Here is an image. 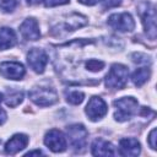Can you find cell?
<instances>
[{"label": "cell", "mask_w": 157, "mask_h": 157, "mask_svg": "<svg viewBox=\"0 0 157 157\" xmlns=\"http://www.w3.org/2000/svg\"><path fill=\"white\" fill-rule=\"evenodd\" d=\"M132 60H134L135 63H137V64H141V63H144V64H150V63H151L150 58L146 56L145 54H141V53H135V54H132Z\"/></svg>", "instance_id": "cell-21"}, {"label": "cell", "mask_w": 157, "mask_h": 157, "mask_svg": "<svg viewBox=\"0 0 157 157\" xmlns=\"http://www.w3.org/2000/svg\"><path fill=\"white\" fill-rule=\"evenodd\" d=\"M0 74L9 80H21L25 76V67L16 61H4L0 64Z\"/></svg>", "instance_id": "cell-10"}, {"label": "cell", "mask_w": 157, "mask_h": 157, "mask_svg": "<svg viewBox=\"0 0 157 157\" xmlns=\"http://www.w3.org/2000/svg\"><path fill=\"white\" fill-rule=\"evenodd\" d=\"M1 101H2V94L0 93V102H1Z\"/></svg>", "instance_id": "cell-29"}, {"label": "cell", "mask_w": 157, "mask_h": 157, "mask_svg": "<svg viewBox=\"0 0 157 157\" xmlns=\"http://www.w3.org/2000/svg\"><path fill=\"white\" fill-rule=\"evenodd\" d=\"M156 134H157L156 129H152L150 135H148V145L152 150H156V142H155L156 141Z\"/></svg>", "instance_id": "cell-24"}, {"label": "cell", "mask_w": 157, "mask_h": 157, "mask_svg": "<svg viewBox=\"0 0 157 157\" xmlns=\"http://www.w3.org/2000/svg\"><path fill=\"white\" fill-rule=\"evenodd\" d=\"M28 144V137L25 134H16L13 135L5 145V152L9 155H15L23 150Z\"/></svg>", "instance_id": "cell-13"}, {"label": "cell", "mask_w": 157, "mask_h": 157, "mask_svg": "<svg viewBox=\"0 0 157 157\" xmlns=\"http://www.w3.org/2000/svg\"><path fill=\"white\" fill-rule=\"evenodd\" d=\"M145 6L146 9L141 11L142 23H144L146 34L153 40L156 38V11H155V7L151 6L150 4H145Z\"/></svg>", "instance_id": "cell-9"}, {"label": "cell", "mask_w": 157, "mask_h": 157, "mask_svg": "<svg viewBox=\"0 0 157 157\" xmlns=\"http://www.w3.org/2000/svg\"><path fill=\"white\" fill-rule=\"evenodd\" d=\"M104 67V61L102 60H98V59H90L87 63H86V69L91 72H98V71H102Z\"/></svg>", "instance_id": "cell-19"}, {"label": "cell", "mask_w": 157, "mask_h": 157, "mask_svg": "<svg viewBox=\"0 0 157 157\" xmlns=\"http://www.w3.org/2000/svg\"><path fill=\"white\" fill-rule=\"evenodd\" d=\"M114 118L117 121H125L129 120L137 110V101L134 97H121L114 101Z\"/></svg>", "instance_id": "cell-2"}, {"label": "cell", "mask_w": 157, "mask_h": 157, "mask_svg": "<svg viewBox=\"0 0 157 157\" xmlns=\"http://www.w3.org/2000/svg\"><path fill=\"white\" fill-rule=\"evenodd\" d=\"M108 25L118 32H131L135 28L134 18L128 12L110 15L108 17Z\"/></svg>", "instance_id": "cell-5"}, {"label": "cell", "mask_w": 157, "mask_h": 157, "mask_svg": "<svg viewBox=\"0 0 157 157\" xmlns=\"http://www.w3.org/2000/svg\"><path fill=\"white\" fill-rule=\"evenodd\" d=\"M129 77V70L123 64H113L110 70L108 71L104 82L108 88L121 90L125 87Z\"/></svg>", "instance_id": "cell-1"}, {"label": "cell", "mask_w": 157, "mask_h": 157, "mask_svg": "<svg viewBox=\"0 0 157 157\" xmlns=\"http://www.w3.org/2000/svg\"><path fill=\"white\" fill-rule=\"evenodd\" d=\"M150 75H151V71L148 67H140V69H136L131 76V80H132V83L137 87L142 86L148 78H150Z\"/></svg>", "instance_id": "cell-16"}, {"label": "cell", "mask_w": 157, "mask_h": 157, "mask_svg": "<svg viewBox=\"0 0 157 157\" xmlns=\"http://www.w3.org/2000/svg\"><path fill=\"white\" fill-rule=\"evenodd\" d=\"M107 112H108L107 103L103 101V98L97 97V96H93L86 105V114L92 121H96L103 118L107 114Z\"/></svg>", "instance_id": "cell-8"}, {"label": "cell", "mask_w": 157, "mask_h": 157, "mask_svg": "<svg viewBox=\"0 0 157 157\" xmlns=\"http://www.w3.org/2000/svg\"><path fill=\"white\" fill-rule=\"evenodd\" d=\"M23 99V93L20 91H11L6 97H5V103L10 107H16L18 105Z\"/></svg>", "instance_id": "cell-17"}, {"label": "cell", "mask_w": 157, "mask_h": 157, "mask_svg": "<svg viewBox=\"0 0 157 157\" xmlns=\"http://www.w3.org/2000/svg\"><path fill=\"white\" fill-rule=\"evenodd\" d=\"M44 144L53 152H63L67 147L66 139H65L64 134L56 129H52L45 134Z\"/></svg>", "instance_id": "cell-7"}, {"label": "cell", "mask_w": 157, "mask_h": 157, "mask_svg": "<svg viewBox=\"0 0 157 157\" xmlns=\"http://www.w3.org/2000/svg\"><path fill=\"white\" fill-rule=\"evenodd\" d=\"M16 44V34L12 28H0V50H6Z\"/></svg>", "instance_id": "cell-15"}, {"label": "cell", "mask_w": 157, "mask_h": 157, "mask_svg": "<svg viewBox=\"0 0 157 157\" xmlns=\"http://www.w3.org/2000/svg\"><path fill=\"white\" fill-rule=\"evenodd\" d=\"M27 63L34 72L43 74L48 63V55L43 49L32 48L27 54Z\"/></svg>", "instance_id": "cell-6"}, {"label": "cell", "mask_w": 157, "mask_h": 157, "mask_svg": "<svg viewBox=\"0 0 157 157\" xmlns=\"http://www.w3.org/2000/svg\"><path fill=\"white\" fill-rule=\"evenodd\" d=\"M17 6L16 0H0V10L2 12H12Z\"/></svg>", "instance_id": "cell-20"}, {"label": "cell", "mask_w": 157, "mask_h": 157, "mask_svg": "<svg viewBox=\"0 0 157 157\" xmlns=\"http://www.w3.org/2000/svg\"><path fill=\"white\" fill-rule=\"evenodd\" d=\"M91 152L94 156H114L115 151L110 142L103 139H96L91 146Z\"/></svg>", "instance_id": "cell-14"}, {"label": "cell", "mask_w": 157, "mask_h": 157, "mask_svg": "<svg viewBox=\"0 0 157 157\" xmlns=\"http://www.w3.org/2000/svg\"><path fill=\"white\" fill-rule=\"evenodd\" d=\"M85 98V94L81 91L77 90H71L69 92H66V101L71 104H80Z\"/></svg>", "instance_id": "cell-18"}, {"label": "cell", "mask_w": 157, "mask_h": 157, "mask_svg": "<svg viewBox=\"0 0 157 157\" xmlns=\"http://www.w3.org/2000/svg\"><path fill=\"white\" fill-rule=\"evenodd\" d=\"M6 119H7L6 112H5L2 108H0V125H2V124L6 121Z\"/></svg>", "instance_id": "cell-25"}, {"label": "cell", "mask_w": 157, "mask_h": 157, "mask_svg": "<svg viewBox=\"0 0 157 157\" xmlns=\"http://www.w3.org/2000/svg\"><path fill=\"white\" fill-rule=\"evenodd\" d=\"M66 134H67V139L70 141V145L75 151L80 152L86 147L88 132L82 124H74V125L67 126Z\"/></svg>", "instance_id": "cell-4"}, {"label": "cell", "mask_w": 157, "mask_h": 157, "mask_svg": "<svg viewBox=\"0 0 157 157\" xmlns=\"http://www.w3.org/2000/svg\"><path fill=\"white\" fill-rule=\"evenodd\" d=\"M141 151L140 142L134 137H124L119 141V153L128 157L137 156Z\"/></svg>", "instance_id": "cell-12"}, {"label": "cell", "mask_w": 157, "mask_h": 157, "mask_svg": "<svg viewBox=\"0 0 157 157\" xmlns=\"http://www.w3.org/2000/svg\"><path fill=\"white\" fill-rule=\"evenodd\" d=\"M40 0H27V2L29 4V5H34V4H38Z\"/></svg>", "instance_id": "cell-28"}, {"label": "cell", "mask_w": 157, "mask_h": 157, "mask_svg": "<svg viewBox=\"0 0 157 157\" xmlns=\"http://www.w3.org/2000/svg\"><path fill=\"white\" fill-rule=\"evenodd\" d=\"M81 4H85V5H94V4H97L98 2V0H78Z\"/></svg>", "instance_id": "cell-26"}, {"label": "cell", "mask_w": 157, "mask_h": 157, "mask_svg": "<svg viewBox=\"0 0 157 157\" xmlns=\"http://www.w3.org/2000/svg\"><path fill=\"white\" fill-rule=\"evenodd\" d=\"M70 0H44V5L47 7H53V6H59V5H64L67 4Z\"/></svg>", "instance_id": "cell-23"}, {"label": "cell", "mask_w": 157, "mask_h": 157, "mask_svg": "<svg viewBox=\"0 0 157 157\" xmlns=\"http://www.w3.org/2000/svg\"><path fill=\"white\" fill-rule=\"evenodd\" d=\"M123 0H102V6L103 9H112V7H117L121 4Z\"/></svg>", "instance_id": "cell-22"}, {"label": "cell", "mask_w": 157, "mask_h": 157, "mask_svg": "<svg viewBox=\"0 0 157 157\" xmlns=\"http://www.w3.org/2000/svg\"><path fill=\"white\" fill-rule=\"evenodd\" d=\"M33 155H42V151H39V150H37V151H31V152H28L26 156H33Z\"/></svg>", "instance_id": "cell-27"}, {"label": "cell", "mask_w": 157, "mask_h": 157, "mask_svg": "<svg viewBox=\"0 0 157 157\" xmlns=\"http://www.w3.org/2000/svg\"><path fill=\"white\" fill-rule=\"evenodd\" d=\"M20 32L22 34V37L26 40H37L40 37V32H39V26L38 22L34 18H26L21 26H20Z\"/></svg>", "instance_id": "cell-11"}, {"label": "cell", "mask_w": 157, "mask_h": 157, "mask_svg": "<svg viewBox=\"0 0 157 157\" xmlns=\"http://www.w3.org/2000/svg\"><path fill=\"white\" fill-rule=\"evenodd\" d=\"M31 101L39 107H49L58 102V93L52 87H34L28 93Z\"/></svg>", "instance_id": "cell-3"}]
</instances>
